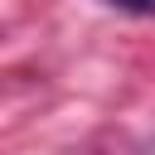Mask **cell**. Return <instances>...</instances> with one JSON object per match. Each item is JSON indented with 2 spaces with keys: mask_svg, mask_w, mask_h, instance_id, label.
Returning a JSON list of instances; mask_svg holds the SVG:
<instances>
[{
  "mask_svg": "<svg viewBox=\"0 0 155 155\" xmlns=\"http://www.w3.org/2000/svg\"><path fill=\"white\" fill-rule=\"evenodd\" d=\"M107 5H116L126 15H155V0H107Z\"/></svg>",
  "mask_w": 155,
  "mask_h": 155,
  "instance_id": "6da1fadb",
  "label": "cell"
}]
</instances>
